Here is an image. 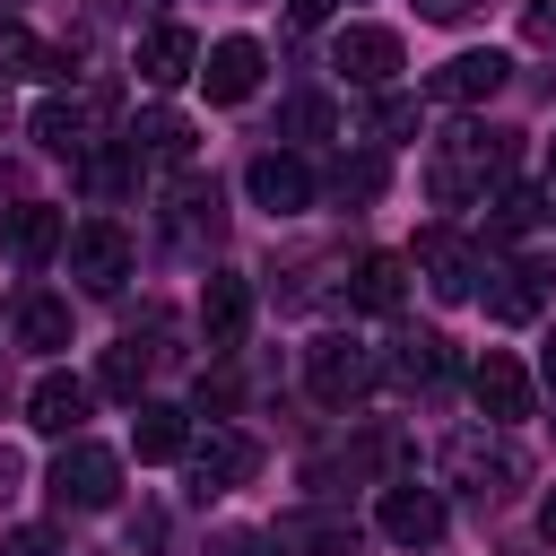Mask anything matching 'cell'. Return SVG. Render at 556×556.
<instances>
[{
    "mask_svg": "<svg viewBox=\"0 0 556 556\" xmlns=\"http://www.w3.org/2000/svg\"><path fill=\"white\" fill-rule=\"evenodd\" d=\"M504 174H513V130H495V122H460V130H443L434 156H426V191H434V208L495 200Z\"/></svg>",
    "mask_w": 556,
    "mask_h": 556,
    "instance_id": "1",
    "label": "cell"
},
{
    "mask_svg": "<svg viewBox=\"0 0 556 556\" xmlns=\"http://www.w3.org/2000/svg\"><path fill=\"white\" fill-rule=\"evenodd\" d=\"M43 486H52V504H61V513H104V504L122 495V452H104V443L70 434V443H61V460L43 469Z\"/></svg>",
    "mask_w": 556,
    "mask_h": 556,
    "instance_id": "2",
    "label": "cell"
},
{
    "mask_svg": "<svg viewBox=\"0 0 556 556\" xmlns=\"http://www.w3.org/2000/svg\"><path fill=\"white\" fill-rule=\"evenodd\" d=\"M374 374H382V356H374L365 339H348V330H321V339L304 348V382H313L330 408L365 400V391H374Z\"/></svg>",
    "mask_w": 556,
    "mask_h": 556,
    "instance_id": "3",
    "label": "cell"
},
{
    "mask_svg": "<svg viewBox=\"0 0 556 556\" xmlns=\"http://www.w3.org/2000/svg\"><path fill=\"white\" fill-rule=\"evenodd\" d=\"M182 469H191V495L208 504V495H226V486H243V478L261 469V443H252L243 426H208V434L182 443Z\"/></svg>",
    "mask_w": 556,
    "mask_h": 556,
    "instance_id": "4",
    "label": "cell"
},
{
    "mask_svg": "<svg viewBox=\"0 0 556 556\" xmlns=\"http://www.w3.org/2000/svg\"><path fill=\"white\" fill-rule=\"evenodd\" d=\"M443 478L469 486L478 504H495V495L521 486V452H513L504 434H452V443H443Z\"/></svg>",
    "mask_w": 556,
    "mask_h": 556,
    "instance_id": "5",
    "label": "cell"
},
{
    "mask_svg": "<svg viewBox=\"0 0 556 556\" xmlns=\"http://www.w3.org/2000/svg\"><path fill=\"white\" fill-rule=\"evenodd\" d=\"M408 269L443 295V304H460V295H478V278H486V261H478V243H460L452 226H426L417 235V252H408Z\"/></svg>",
    "mask_w": 556,
    "mask_h": 556,
    "instance_id": "6",
    "label": "cell"
},
{
    "mask_svg": "<svg viewBox=\"0 0 556 556\" xmlns=\"http://www.w3.org/2000/svg\"><path fill=\"white\" fill-rule=\"evenodd\" d=\"M400 61H408V52H400L391 26H339V35H330V70H339L348 87H374V96H382V87L400 78Z\"/></svg>",
    "mask_w": 556,
    "mask_h": 556,
    "instance_id": "7",
    "label": "cell"
},
{
    "mask_svg": "<svg viewBox=\"0 0 556 556\" xmlns=\"http://www.w3.org/2000/svg\"><path fill=\"white\" fill-rule=\"evenodd\" d=\"M61 252H70V278H78L87 295H113V287L130 278V235H122L113 217H87V226H78Z\"/></svg>",
    "mask_w": 556,
    "mask_h": 556,
    "instance_id": "8",
    "label": "cell"
},
{
    "mask_svg": "<svg viewBox=\"0 0 556 556\" xmlns=\"http://www.w3.org/2000/svg\"><path fill=\"white\" fill-rule=\"evenodd\" d=\"M374 521H382L391 547H434V539H443V495L417 486V478H391L382 504H374Z\"/></svg>",
    "mask_w": 556,
    "mask_h": 556,
    "instance_id": "9",
    "label": "cell"
},
{
    "mask_svg": "<svg viewBox=\"0 0 556 556\" xmlns=\"http://www.w3.org/2000/svg\"><path fill=\"white\" fill-rule=\"evenodd\" d=\"M243 191H252V208L295 217V208H313V165H304V156H287V148H261V156L243 165Z\"/></svg>",
    "mask_w": 556,
    "mask_h": 556,
    "instance_id": "10",
    "label": "cell"
},
{
    "mask_svg": "<svg viewBox=\"0 0 556 556\" xmlns=\"http://www.w3.org/2000/svg\"><path fill=\"white\" fill-rule=\"evenodd\" d=\"M469 400L486 408V426H521V417H530V374H521V356H513V348H486V356L469 365Z\"/></svg>",
    "mask_w": 556,
    "mask_h": 556,
    "instance_id": "11",
    "label": "cell"
},
{
    "mask_svg": "<svg viewBox=\"0 0 556 556\" xmlns=\"http://www.w3.org/2000/svg\"><path fill=\"white\" fill-rule=\"evenodd\" d=\"M547 287H556L547 261H495L486 269V321H504V330L513 321H539L547 313Z\"/></svg>",
    "mask_w": 556,
    "mask_h": 556,
    "instance_id": "12",
    "label": "cell"
},
{
    "mask_svg": "<svg viewBox=\"0 0 556 556\" xmlns=\"http://www.w3.org/2000/svg\"><path fill=\"white\" fill-rule=\"evenodd\" d=\"M87 408H96V382H78L70 365L35 374V391H26V426H35V434H78Z\"/></svg>",
    "mask_w": 556,
    "mask_h": 556,
    "instance_id": "13",
    "label": "cell"
},
{
    "mask_svg": "<svg viewBox=\"0 0 556 556\" xmlns=\"http://www.w3.org/2000/svg\"><path fill=\"white\" fill-rule=\"evenodd\" d=\"M261 70H269V52H261L252 35H226V43L200 52V87H208V104H243V96L261 87Z\"/></svg>",
    "mask_w": 556,
    "mask_h": 556,
    "instance_id": "14",
    "label": "cell"
},
{
    "mask_svg": "<svg viewBox=\"0 0 556 556\" xmlns=\"http://www.w3.org/2000/svg\"><path fill=\"white\" fill-rule=\"evenodd\" d=\"M504 78H513V61H504V52H452V61L426 78V96H434V104H486Z\"/></svg>",
    "mask_w": 556,
    "mask_h": 556,
    "instance_id": "15",
    "label": "cell"
},
{
    "mask_svg": "<svg viewBox=\"0 0 556 556\" xmlns=\"http://www.w3.org/2000/svg\"><path fill=\"white\" fill-rule=\"evenodd\" d=\"M269 547H287V556H356V513H278Z\"/></svg>",
    "mask_w": 556,
    "mask_h": 556,
    "instance_id": "16",
    "label": "cell"
},
{
    "mask_svg": "<svg viewBox=\"0 0 556 556\" xmlns=\"http://www.w3.org/2000/svg\"><path fill=\"white\" fill-rule=\"evenodd\" d=\"M139 78H148V87H182V78H200V35L174 26V17L148 26V35H139Z\"/></svg>",
    "mask_w": 556,
    "mask_h": 556,
    "instance_id": "17",
    "label": "cell"
},
{
    "mask_svg": "<svg viewBox=\"0 0 556 556\" xmlns=\"http://www.w3.org/2000/svg\"><path fill=\"white\" fill-rule=\"evenodd\" d=\"M243 321H252V287H243L235 269H208V287H200V339L226 356V348L243 339Z\"/></svg>",
    "mask_w": 556,
    "mask_h": 556,
    "instance_id": "18",
    "label": "cell"
},
{
    "mask_svg": "<svg viewBox=\"0 0 556 556\" xmlns=\"http://www.w3.org/2000/svg\"><path fill=\"white\" fill-rule=\"evenodd\" d=\"M348 304L356 313H400L408 304V252H365L356 278H348Z\"/></svg>",
    "mask_w": 556,
    "mask_h": 556,
    "instance_id": "19",
    "label": "cell"
},
{
    "mask_svg": "<svg viewBox=\"0 0 556 556\" xmlns=\"http://www.w3.org/2000/svg\"><path fill=\"white\" fill-rule=\"evenodd\" d=\"M26 130H35L52 156H87V148H96V139H87V130H96V113H87L78 96H43V104L26 113Z\"/></svg>",
    "mask_w": 556,
    "mask_h": 556,
    "instance_id": "20",
    "label": "cell"
},
{
    "mask_svg": "<svg viewBox=\"0 0 556 556\" xmlns=\"http://www.w3.org/2000/svg\"><path fill=\"white\" fill-rule=\"evenodd\" d=\"M122 148H130L139 165H191V122L156 104V113H139V122H130V139H122Z\"/></svg>",
    "mask_w": 556,
    "mask_h": 556,
    "instance_id": "21",
    "label": "cell"
},
{
    "mask_svg": "<svg viewBox=\"0 0 556 556\" xmlns=\"http://www.w3.org/2000/svg\"><path fill=\"white\" fill-rule=\"evenodd\" d=\"M61 243H70V226H61V208H52V200H17V208H9V252H17L26 269H35V261H52Z\"/></svg>",
    "mask_w": 556,
    "mask_h": 556,
    "instance_id": "22",
    "label": "cell"
},
{
    "mask_svg": "<svg viewBox=\"0 0 556 556\" xmlns=\"http://www.w3.org/2000/svg\"><path fill=\"white\" fill-rule=\"evenodd\" d=\"M556 217V200L539 191V182H504L495 200H486V235L495 243H513V235H530V226H547Z\"/></svg>",
    "mask_w": 556,
    "mask_h": 556,
    "instance_id": "23",
    "label": "cell"
},
{
    "mask_svg": "<svg viewBox=\"0 0 556 556\" xmlns=\"http://www.w3.org/2000/svg\"><path fill=\"white\" fill-rule=\"evenodd\" d=\"M382 365H391V382H408V391H426V382H443V374H452V348H443L434 330H400Z\"/></svg>",
    "mask_w": 556,
    "mask_h": 556,
    "instance_id": "24",
    "label": "cell"
},
{
    "mask_svg": "<svg viewBox=\"0 0 556 556\" xmlns=\"http://www.w3.org/2000/svg\"><path fill=\"white\" fill-rule=\"evenodd\" d=\"M130 443H139V460H182V443H191V417H182L174 400H139V417H130Z\"/></svg>",
    "mask_w": 556,
    "mask_h": 556,
    "instance_id": "25",
    "label": "cell"
},
{
    "mask_svg": "<svg viewBox=\"0 0 556 556\" xmlns=\"http://www.w3.org/2000/svg\"><path fill=\"white\" fill-rule=\"evenodd\" d=\"M217 226H226V208H217V182H182L174 191V243H217Z\"/></svg>",
    "mask_w": 556,
    "mask_h": 556,
    "instance_id": "26",
    "label": "cell"
},
{
    "mask_svg": "<svg viewBox=\"0 0 556 556\" xmlns=\"http://www.w3.org/2000/svg\"><path fill=\"white\" fill-rule=\"evenodd\" d=\"M70 61L52 52V43H35L26 26H0V78H61Z\"/></svg>",
    "mask_w": 556,
    "mask_h": 556,
    "instance_id": "27",
    "label": "cell"
},
{
    "mask_svg": "<svg viewBox=\"0 0 556 556\" xmlns=\"http://www.w3.org/2000/svg\"><path fill=\"white\" fill-rule=\"evenodd\" d=\"M17 339L26 348H70V304L61 295H26L17 304Z\"/></svg>",
    "mask_w": 556,
    "mask_h": 556,
    "instance_id": "28",
    "label": "cell"
},
{
    "mask_svg": "<svg viewBox=\"0 0 556 556\" xmlns=\"http://www.w3.org/2000/svg\"><path fill=\"white\" fill-rule=\"evenodd\" d=\"M382 460H391V434H365L356 452H321L304 478H313V486H339V478H365V469H382Z\"/></svg>",
    "mask_w": 556,
    "mask_h": 556,
    "instance_id": "29",
    "label": "cell"
},
{
    "mask_svg": "<svg viewBox=\"0 0 556 556\" xmlns=\"http://www.w3.org/2000/svg\"><path fill=\"white\" fill-rule=\"evenodd\" d=\"M148 356H156V348H139V339H122V348L104 356V391H113V400H139V374H148Z\"/></svg>",
    "mask_w": 556,
    "mask_h": 556,
    "instance_id": "30",
    "label": "cell"
},
{
    "mask_svg": "<svg viewBox=\"0 0 556 556\" xmlns=\"http://www.w3.org/2000/svg\"><path fill=\"white\" fill-rule=\"evenodd\" d=\"M374 130H382V139H408V130H417V96L382 87V96H374Z\"/></svg>",
    "mask_w": 556,
    "mask_h": 556,
    "instance_id": "31",
    "label": "cell"
},
{
    "mask_svg": "<svg viewBox=\"0 0 556 556\" xmlns=\"http://www.w3.org/2000/svg\"><path fill=\"white\" fill-rule=\"evenodd\" d=\"M0 556H70V539H61V530H43V521H26V530H9V539H0Z\"/></svg>",
    "mask_w": 556,
    "mask_h": 556,
    "instance_id": "32",
    "label": "cell"
},
{
    "mask_svg": "<svg viewBox=\"0 0 556 556\" xmlns=\"http://www.w3.org/2000/svg\"><path fill=\"white\" fill-rule=\"evenodd\" d=\"M261 547H269V530H235V521H226V530H208L200 556H261Z\"/></svg>",
    "mask_w": 556,
    "mask_h": 556,
    "instance_id": "33",
    "label": "cell"
},
{
    "mask_svg": "<svg viewBox=\"0 0 556 556\" xmlns=\"http://www.w3.org/2000/svg\"><path fill=\"white\" fill-rule=\"evenodd\" d=\"M287 130H295V139H321V130H330V104H321V96H295V104H287Z\"/></svg>",
    "mask_w": 556,
    "mask_h": 556,
    "instance_id": "34",
    "label": "cell"
},
{
    "mask_svg": "<svg viewBox=\"0 0 556 556\" xmlns=\"http://www.w3.org/2000/svg\"><path fill=\"white\" fill-rule=\"evenodd\" d=\"M417 17L426 26H469V17H486V0H417Z\"/></svg>",
    "mask_w": 556,
    "mask_h": 556,
    "instance_id": "35",
    "label": "cell"
},
{
    "mask_svg": "<svg viewBox=\"0 0 556 556\" xmlns=\"http://www.w3.org/2000/svg\"><path fill=\"white\" fill-rule=\"evenodd\" d=\"M521 35L547 52V43H556V0H521Z\"/></svg>",
    "mask_w": 556,
    "mask_h": 556,
    "instance_id": "36",
    "label": "cell"
},
{
    "mask_svg": "<svg viewBox=\"0 0 556 556\" xmlns=\"http://www.w3.org/2000/svg\"><path fill=\"white\" fill-rule=\"evenodd\" d=\"M330 9H339V0H287V17H295V26H321Z\"/></svg>",
    "mask_w": 556,
    "mask_h": 556,
    "instance_id": "37",
    "label": "cell"
},
{
    "mask_svg": "<svg viewBox=\"0 0 556 556\" xmlns=\"http://www.w3.org/2000/svg\"><path fill=\"white\" fill-rule=\"evenodd\" d=\"M539 539H556V486L539 495Z\"/></svg>",
    "mask_w": 556,
    "mask_h": 556,
    "instance_id": "38",
    "label": "cell"
},
{
    "mask_svg": "<svg viewBox=\"0 0 556 556\" xmlns=\"http://www.w3.org/2000/svg\"><path fill=\"white\" fill-rule=\"evenodd\" d=\"M9 478H17V452H9V443H0V486H9Z\"/></svg>",
    "mask_w": 556,
    "mask_h": 556,
    "instance_id": "39",
    "label": "cell"
},
{
    "mask_svg": "<svg viewBox=\"0 0 556 556\" xmlns=\"http://www.w3.org/2000/svg\"><path fill=\"white\" fill-rule=\"evenodd\" d=\"M547 200H556V148H547Z\"/></svg>",
    "mask_w": 556,
    "mask_h": 556,
    "instance_id": "40",
    "label": "cell"
},
{
    "mask_svg": "<svg viewBox=\"0 0 556 556\" xmlns=\"http://www.w3.org/2000/svg\"><path fill=\"white\" fill-rule=\"evenodd\" d=\"M547 382H556V339H547Z\"/></svg>",
    "mask_w": 556,
    "mask_h": 556,
    "instance_id": "41",
    "label": "cell"
}]
</instances>
